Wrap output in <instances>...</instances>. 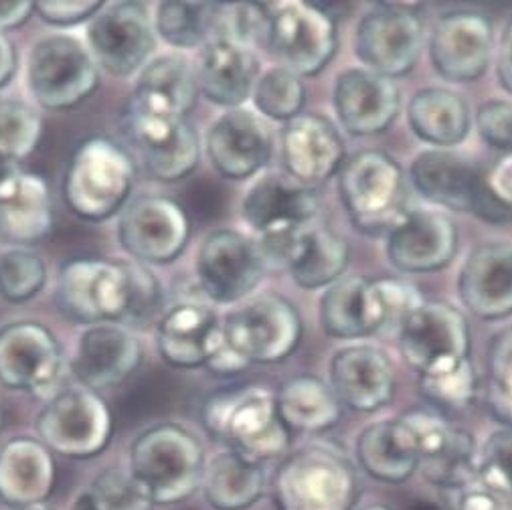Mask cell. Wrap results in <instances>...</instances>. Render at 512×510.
<instances>
[{
	"label": "cell",
	"instance_id": "obj_29",
	"mask_svg": "<svg viewBox=\"0 0 512 510\" xmlns=\"http://www.w3.org/2000/svg\"><path fill=\"white\" fill-rule=\"evenodd\" d=\"M458 290L464 306L478 318L500 320L512 314V247L484 243L462 266Z\"/></svg>",
	"mask_w": 512,
	"mask_h": 510
},
{
	"label": "cell",
	"instance_id": "obj_18",
	"mask_svg": "<svg viewBox=\"0 0 512 510\" xmlns=\"http://www.w3.org/2000/svg\"><path fill=\"white\" fill-rule=\"evenodd\" d=\"M191 223L185 209L168 197L148 195L132 201L120 217L122 247L146 264H170L185 251Z\"/></svg>",
	"mask_w": 512,
	"mask_h": 510
},
{
	"label": "cell",
	"instance_id": "obj_43",
	"mask_svg": "<svg viewBox=\"0 0 512 510\" xmlns=\"http://www.w3.org/2000/svg\"><path fill=\"white\" fill-rule=\"evenodd\" d=\"M251 100L255 108L270 120L288 124L302 114L306 104V88L298 73L280 65L260 75Z\"/></svg>",
	"mask_w": 512,
	"mask_h": 510
},
{
	"label": "cell",
	"instance_id": "obj_24",
	"mask_svg": "<svg viewBox=\"0 0 512 510\" xmlns=\"http://www.w3.org/2000/svg\"><path fill=\"white\" fill-rule=\"evenodd\" d=\"M207 154L221 177L245 181L258 175L268 164L272 138L258 116L235 108L211 124L207 132Z\"/></svg>",
	"mask_w": 512,
	"mask_h": 510
},
{
	"label": "cell",
	"instance_id": "obj_42",
	"mask_svg": "<svg viewBox=\"0 0 512 510\" xmlns=\"http://www.w3.org/2000/svg\"><path fill=\"white\" fill-rule=\"evenodd\" d=\"M482 379L470 359L419 375V393L444 411H464L480 395Z\"/></svg>",
	"mask_w": 512,
	"mask_h": 510
},
{
	"label": "cell",
	"instance_id": "obj_44",
	"mask_svg": "<svg viewBox=\"0 0 512 510\" xmlns=\"http://www.w3.org/2000/svg\"><path fill=\"white\" fill-rule=\"evenodd\" d=\"M47 284V266L41 255L17 247L0 253V296L13 304L35 298Z\"/></svg>",
	"mask_w": 512,
	"mask_h": 510
},
{
	"label": "cell",
	"instance_id": "obj_12",
	"mask_svg": "<svg viewBox=\"0 0 512 510\" xmlns=\"http://www.w3.org/2000/svg\"><path fill=\"white\" fill-rule=\"evenodd\" d=\"M397 340L403 361L417 375L470 359L468 320L446 302H423L405 322Z\"/></svg>",
	"mask_w": 512,
	"mask_h": 510
},
{
	"label": "cell",
	"instance_id": "obj_61",
	"mask_svg": "<svg viewBox=\"0 0 512 510\" xmlns=\"http://www.w3.org/2000/svg\"><path fill=\"white\" fill-rule=\"evenodd\" d=\"M357 510H391V508L385 506V504H367V506H361Z\"/></svg>",
	"mask_w": 512,
	"mask_h": 510
},
{
	"label": "cell",
	"instance_id": "obj_56",
	"mask_svg": "<svg viewBox=\"0 0 512 510\" xmlns=\"http://www.w3.org/2000/svg\"><path fill=\"white\" fill-rule=\"evenodd\" d=\"M15 73H17L15 45L5 33H0V88H5V85L15 77Z\"/></svg>",
	"mask_w": 512,
	"mask_h": 510
},
{
	"label": "cell",
	"instance_id": "obj_57",
	"mask_svg": "<svg viewBox=\"0 0 512 510\" xmlns=\"http://www.w3.org/2000/svg\"><path fill=\"white\" fill-rule=\"evenodd\" d=\"M21 177H23V170L19 162L0 154V199L13 191V187L19 183Z\"/></svg>",
	"mask_w": 512,
	"mask_h": 510
},
{
	"label": "cell",
	"instance_id": "obj_32",
	"mask_svg": "<svg viewBox=\"0 0 512 510\" xmlns=\"http://www.w3.org/2000/svg\"><path fill=\"white\" fill-rule=\"evenodd\" d=\"M355 452L361 468L379 482L401 484L419 470L417 438L403 415L367 425Z\"/></svg>",
	"mask_w": 512,
	"mask_h": 510
},
{
	"label": "cell",
	"instance_id": "obj_55",
	"mask_svg": "<svg viewBox=\"0 0 512 510\" xmlns=\"http://www.w3.org/2000/svg\"><path fill=\"white\" fill-rule=\"evenodd\" d=\"M35 13V3H0V33L23 25Z\"/></svg>",
	"mask_w": 512,
	"mask_h": 510
},
{
	"label": "cell",
	"instance_id": "obj_58",
	"mask_svg": "<svg viewBox=\"0 0 512 510\" xmlns=\"http://www.w3.org/2000/svg\"><path fill=\"white\" fill-rule=\"evenodd\" d=\"M407 510H444V508L438 502H434V500L419 498V500H413Z\"/></svg>",
	"mask_w": 512,
	"mask_h": 510
},
{
	"label": "cell",
	"instance_id": "obj_9",
	"mask_svg": "<svg viewBox=\"0 0 512 510\" xmlns=\"http://www.w3.org/2000/svg\"><path fill=\"white\" fill-rule=\"evenodd\" d=\"M112 413L88 387L57 391L37 417L41 442L67 458L98 456L112 438Z\"/></svg>",
	"mask_w": 512,
	"mask_h": 510
},
{
	"label": "cell",
	"instance_id": "obj_37",
	"mask_svg": "<svg viewBox=\"0 0 512 510\" xmlns=\"http://www.w3.org/2000/svg\"><path fill=\"white\" fill-rule=\"evenodd\" d=\"M407 120L417 138L442 148L460 144L470 132L466 100L444 88L417 92L407 106Z\"/></svg>",
	"mask_w": 512,
	"mask_h": 510
},
{
	"label": "cell",
	"instance_id": "obj_16",
	"mask_svg": "<svg viewBox=\"0 0 512 510\" xmlns=\"http://www.w3.org/2000/svg\"><path fill=\"white\" fill-rule=\"evenodd\" d=\"M268 49L300 77L316 75L336 55L338 29L320 7L286 3L272 11Z\"/></svg>",
	"mask_w": 512,
	"mask_h": 510
},
{
	"label": "cell",
	"instance_id": "obj_23",
	"mask_svg": "<svg viewBox=\"0 0 512 510\" xmlns=\"http://www.w3.org/2000/svg\"><path fill=\"white\" fill-rule=\"evenodd\" d=\"M280 142L286 175L306 187L332 179L347 162L343 138L328 118L318 114L290 120Z\"/></svg>",
	"mask_w": 512,
	"mask_h": 510
},
{
	"label": "cell",
	"instance_id": "obj_3",
	"mask_svg": "<svg viewBox=\"0 0 512 510\" xmlns=\"http://www.w3.org/2000/svg\"><path fill=\"white\" fill-rule=\"evenodd\" d=\"M274 496L280 510H355L359 476L343 450L310 444L280 464Z\"/></svg>",
	"mask_w": 512,
	"mask_h": 510
},
{
	"label": "cell",
	"instance_id": "obj_27",
	"mask_svg": "<svg viewBox=\"0 0 512 510\" xmlns=\"http://www.w3.org/2000/svg\"><path fill=\"white\" fill-rule=\"evenodd\" d=\"M142 349L136 336L116 324H96L77 340L71 371L92 391L108 389L128 379L140 365Z\"/></svg>",
	"mask_w": 512,
	"mask_h": 510
},
{
	"label": "cell",
	"instance_id": "obj_8",
	"mask_svg": "<svg viewBox=\"0 0 512 510\" xmlns=\"http://www.w3.org/2000/svg\"><path fill=\"white\" fill-rule=\"evenodd\" d=\"M27 81L39 106L69 110L98 90L100 71L94 55L81 41L67 35H51L31 49Z\"/></svg>",
	"mask_w": 512,
	"mask_h": 510
},
{
	"label": "cell",
	"instance_id": "obj_7",
	"mask_svg": "<svg viewBox=\"0 0 512 510\" xmlns=\"http://www.w3.org/2000/svg\"><path fill=\"white\" fill-rule=\"evenodd\" d=\"M300 338L302 318L296 306L276 294L247 300L223 318V343L249 365L288 359Z\"/></svg>",
	"mask_w": 512,
	"mask_h": 510
},
{
	"label": "cell",
	"instance_id": "obj_6",
	"mask_svg": "<svg viewBox=\"0 0 512 510\" xmlns=\"http://www.w3.org/2000/svg\"><path fill=\"white\" fill-rule=\"evenodd\" d=\"M338 193L353 225L365 233H391L409 213L403 170L379 150L357 152L343 164Z\"/></svg>",
	"mask_w": 512,
	"mask_h": 510
},
{
	"label": "cell",
	"instance_id": "obj_59",
	"mask_svg": "<svg viewBox=\"0 0 512 510\" xmlns=\"http://www.w3.org/2000/svg\"><path fill=\"white\" fill-rule=\"evenodd\" d=\"M71 510H96V506L92 504V498H90L88 494H81V496L75 500V504H73Z\"/></svg>",
	"mask_w": 512,
	"mask_h": 510
},
{
	"label": "cell",
	"instance_id": "obj_17",
	"mask_svg": "<svg viewBox=\"0 0 512 510\" xmlns=\"http://www.w3.org/2000/svg\"><path fill=\"white\" fill-rule=\"evenodd\" d=\"M425 39L421 17L415 9L383 5L367 13L355 35L357 57L385 77H403L415 67Z\"/></svg>",
	"mask_w": 512,
	"mask_h": 510
},
{
	"label": "cell",
	"instance_id": "obj_36",
	"mask_svg": "<svg viewBox=\"0 0 512 510\" xmlns=\"http://www.w3.org/2000/svg\"><path fill=\"white\" fill-rule=\"evenodd\" d=\"M53 225V207L45 181L23 173L9 195L0 199V239L11 245H33Z\"/></svg>",
	"mask_w": 512,
	"mask_h": 510
},
{
	"label": "cell",
	"instance_id": "obj_49",
	"mask_svg": "<svg viewBox=\"0 0 512 510\" xmlns=\"http://www.w3.org/2000/svg\"><path fill=\"white\" fill-rule=\"evenodd\" d=\"M478 482L512 500V428L494 432L480 448Z\"/></svg>",
	"mask_w": 512,
	"mask_h": 510
},
{
	"label": "cell",
	"instance_id": "obj_19",
	"mask_svg": "<svg viewBox=\"0 0 512 510\" xmlns=\"http://www.w3.org/2000/svg\"><path fill=\"white\" fill-rule=\"evenodd\" d=\"M126 130L148 173L164 183L189 177L199 164V136L187 118H162L128 110Z\"/></svg>",
	"mask_w": 512,
	"mask_h": 510
},
{
	"label": "cell",
	"instance_id": "obj_35",
	"mask_svg": "<svg viewBox=\"0 0 512 510\" xmlns=\"http://www.w3.org/2000/svg\"><path fill=\"white\" fill-rule=\"evenodd\" d=\"M320 324L332 338H363L379 332L371 278H340L320 298Z\"/></svg>",
	"mask_w": 512,
	"mask_h": 510
},
{
	"label": "cell",
	"instance_id": "obj_34",
	"mask_svg": "<svg viewBox=\"0 0 512 510\" xmlns=\"http://www.w3.org/2000/svg\"><path fill=\"white\" fill-rule=\"evenodd\" d=\"M349 260L347 239L314 221L300 231L286 270L300 288L316 290L338 282Z\"/></svg>",
	"mask_w": 512,
	"mask_h": 510
},
{
	"label": "cell",
	"instance_id": "obj_22",
	"mask_svg": "<svg viewBox=\"0 0 512 510\" xmlns=\"http://www.w3.org/2000/svg\"><path fill=\"white\" fill-rule=\"evenodd\" d=\"M334 110L353 136H375L397 120L401 92L391 77L369 69H347L334 85Z\"/></svg>",
	"mask_w": 512,
	"mask_h": 510
},
{
	"label": "cell",
	"instance_id": "obj_11",
	"mask_svg": "<svg viewBox=\"0 0 512 510\" xmlns=\"http://www.w3.org/2000/svg\"><path fill=\"white\" fill-rule=\"evenodd\" d=\"M195 270L201 290L213 302L237 304L262 284L266 262L253 239L233 229H219L201 243Z\"/></svg>",
	"mask_w": 512,
	"mask_h": 510
},
{
	"label": "cell",
	"instance_id": "obj_38",
	"mask_svg": "<svg viewBox=\"0 0 512 510\" xmlns=\"http://www.w3.org/2000/svg\"><path fill=\"white\" fill-rule=\"evenodd\" d=\"M278 411L290 432H326L338 423L343 403L332 387L312 375H300L282 385L276 395Z\"/></svg>",
	"mask_w": 512,
	"mask_h": 510
},
{
	"label": "cell",
	"instance_id": "obj_53",
	"mask_svg": "<svg viewBox=\"0 0 512 510\" xmlns=\"http://www.w3.org/2000/svg\"><path fill=\"white\" fill-rule=\"evenodd\" d=\"M498 79L502 88L512 96V17L504 27L498 45Z\"/></svg>",
	"mask_w": 512,
	"mask_h": 510
},
{
	"label": "cell",
	"instance_id": "obj_30",
	"mask_svg": "<svg viewBox=\"0 0 512 510\" xmlns=\"http://www.w3.org/2000/svg\"><path fill=\"white\" fill-rule=\"evenodd\" d=\"M197 98L199 81L191 63L181 55H162L142 67L128 110L162 118H187Z\"/></svg>",
	"mask_w": 512,
	"mask_h": 510
},
{
	"label": "cell",
	"instance_id": "obj_31",
	"mask_svg": "<svg viewBox=\"0 0 512 510\" xmlns=\"http://www.w3.org/2000/svg\"><path fill=\"white\" fill-rule=\"evenodd\" d=\"M260 75V61L249 47L217 39L201 49L199 92L217 106L241 108L253 96Z\"/></svg>",
	"mask_w": 512,
	"mask_h": 510
},
{
	"label": "cell",
	"instance_id": "obj_10",
	"mask_svg": "<svg viewBox=\"0 0 512 510\" xmlns=\"http://www.w3.org/2000/svg\"><path fill=\"white\" fill-rule=\"evenodd\" d=\"M419 448V474L434 486L462 490L478 482L480 448L474 436L434 411L403 413Z\"/></svg>",
	"mask_w": 512,
	"mask_h": 510
},
{
	"label": "cell",
	"instance_id": "obj_50",
	"mask_svg": "<svg viewBox=\"0 0 512 510\" xmlns=\"http://www.w3.org/2000/svg\"><path fill=\"white\" fill-rule=\"evenodd\" d=\"M476 124L478 134L488 146L512 154V102L490 100L482 104L476 114Z\"/></svg>",
	"mask_w": 512,
	"mask_h": 510
},
{
	"label": "cell",
	"instance_id": "obj_60",
	"mask_svg": "<svg viewBox=\"0 0 512 510\" xmlns=\"http://www.w3.org/2000/svg\"><path fill=\"white\" fill-rule=\"evenodd\" d=\"M13 510H53L51 506H47L45 502H39V504H27V506H15Z\"/></svg>",
	"mask_w": 512,
	"mask_h": 510
},
{
	"label": "cell",
	"instance_id": "obj_54",
	"mask_svg": "<svg viewBox=\"0 0 512 510\" xmlns=\"http://www.w3.org/2000/svg\"><path fill=\"white\" fill-rule=\"evenodd\" d=\"M205 367L209 371H213L215 375H235V373L245 371L249 367V363L245 359H241L225 343H221V347L215 351V355L209 359V363Z\"/></svg>",
	"mask_w": 512,
	"mask_h": 510
},
{
	"label": "cell",
	"instance_id": "obj_41",
	"mask_svg": "<svg viewBox=\"0 0 512 510\" xmlns=\"http://www.w3.org/2000/svg\"><path fill=\"white\" fill-rule=\"evenodd\" d=\"M482 393L492 417L512 428V326L490 338Z\"/></svg>",
	"mask_w": 512,
	"mask_h": 510
},
{
	"label": "cell",
	"instance_id": "obj_21",
	"mask_svg": "<svg viewBox=\"0 0 512 510\" xmlns=\"http://www.w3.org/2000/svg\"><path fill=\"white\" fill-rule=\"evenodd\" d=\"M458 227L446 213L409 211L389 233L387 255L395 268L407 274L438 272L458 253Z\"/></svg>",
	"mask_w": 512,
	"mask_h": 510
},
{
	"label": "cell",
	"instance_id": "obj_45",
	"mask_svg": "<svg viewBox=\"0 0 512 510\" xmlns=\"http://www.w3.org/2000/svg\"><path fill=\"white\" fill-rule=\"evenodd\" d=\"M43 136L41 116L23 100H0V154L19 162L27 158Z\"/></svg>",
	"mask_w": 512,
	"mask_h": 510
},
{
	"label": "cell",
	"instance_id": "obj_25",
	"mask_svg": "<svg viewBox=\"0 0 512 510\" xmlns=\"http://www.w3.org/2000/svg\"><path fill=\"white\" fill-rule=\"evenodd\" d=\"M330 387L343 405L373 413L393 401L395 369L391 359L375 347H347L330 361Z\"/></svg>",
	"mask_w": 512,
	"mask_h": 510
},
{
	"label": "cell",
	"instance_id": "obj_2",
	"mask_svg": "<svg viewBox=\"0 0 512 510\" xmlns=\"http://www.w3.org/2000/svg\"><path fill=\"white\" fill-rule=\"evenodd\" d=\"M203 423L211 436L251 464L262 466L290 448V430L280 417L276 395L264 387L211 395L203 405Z\"/></svg>",
	"mask_w": 512,
	"mask_h": 510
},
{
	"label": "cell",
	"instance_id": "obj_52",
	"mask_svg": "<svg viewBox=\"0 0 512 510\" xmlns=\"http://www.w3.org/2000/svg\"><path fill=\"white\" fill-rule=\"evenodd\" d=\"M450 510H512V500L482 484H470L456 490Z\"/></svg>",
	"mask_w": 512,
	"mask_h": 510
},
{
	"label": "cell",
	"instance_id": "obj_1",
	"mask_svg": "<svg viewBox=\"0 0 512 510\" xmlns=\"http://www.w3.org/2000/svg\"><path fill=\"white\" fill-rule=\"evenodd\" d=\"M59 310L79 324L146 322L162 302L158 280L140 264L73 260L57 278Z\"/></svg>",
	"mask_w": 512,
	"mask_h": 510
},
{
	"label": "cell",
	"instance_id": "obj_26",
	"mask_svg": "<svg viewBox=\"0 0 512 510\" xmlns=\"http://www.w3.org/2000/svg\"><path fill=\"white\" fill-rule=\"evenodd\" d=\"M221 343L223 320L203 304H177L158 320L156 347L162 361L173 367H205Z\"/></svg>",
	"mask_w": 512,
	"mask_h": 510
},
{
	"label": "cell",
	"instance_id": "obj_39",
	"mask_svg": "<svg viewBox=\"0 0 512 510\" xmlns=\"http://www.w3.org/2000/svg\"><path fill=\"white\" fill-rule=\"evenodd\" d=\"M266 474L262 466L251 464L227 450L217 454L203 474L207 502L217 510H243L264 494Z\"/></svg>",
	"mask_w": 512,
	"mask_h": 510
},
{
	"label": "cell",
	"instance_id": "obj_51",
	"mask_svg": "<svg viewBox=\"0 0 512 510\" xmlns=\"http://www.w3.org/2000/svg\"><path fill=\"white\" fill-rule=\"evenodd\" d=\"M106 5L98 3V0H43V3H35V13L51 25L69 27L79 25L83 21H92Z\"/></svg>",
	"mask_w": 512,
	"mask_h": 510
},
{
	"label": "cell",
	"instance_id": "obj_13",
	"mask_svg": "<svg viewBox=\"0 0 512 510\" xmlns=\"http://www.w3.org/2000/svg\"><path fill=\"white\" fill-rule=\"evenodd\" d=\"M61 373L63 353L49 328L31 320L0 328V385L51 399Z\"/></svg>",
	"mask_w": 512,
	"mask_h": 510
},
{
	"label": "cell",
	"instance_id": "obj_46",
	"mask_svg": "<svg viewBox=\"0 0 512 510\" xmlns=\"http://www.w3.org/2000/svg\"><path fill=\"white\" fill-rule=\"evenodd\" d=\"M272 11L262 5H217L215 37L243 47H268Z\"/></svg>",
	"mask_w": 512,
	"mask_h": 510
},
{
	"label": "cell",
	"instance_id": "obj_14",
	"mask_svg": "<svg viewBox=\"0 0 512 510\" xmlns=\"http://www.w3.org/2000/svg\"><path fill=\"white\" fill-rule=\"evenodd\" d=\"M409 175L415 191L430 203L496 221L484 170L472 158L454 150H425L411 162Z\"/></svg>",
	"mask_w": 512,
	"mask_h": 510
},
{
	"label": "cell",
	"instance_id": "obj_20",
	"mask_svg": "<svg viewBox=\"0 0 512 510\" xmlns=\"http://www.w3.org/2000/svg\"><path fill=\"white\" fill-rule=\"evenodd\" d=\"M494 29L488 17L472 11L444 15L430 39L432 65L448 81H474L490 65Z\"/></svg>",
	"mask_w": 512,
	"mask_h": 510
},
{
	"label": "cell",
	"instance_id": "obj_15",
	"mask_svg": "<svg viewBox=\"0 0 512 510\" xmlns=\"http://www.w3.org/2000/svg\"><path fill=\"white\" fill-rule=\"evenodd\" d=\"M85 39L98 67L126 77L144 67L156 47L154 19L140 3H114L88 23Z\"/></svg>",
	"mask_w": 512,
	"mask_h": 510
},
{
	"label": "cell",
	"instance_id": "obj_5",
	"mask_svg": "<svg viewBox=\"0 0 512 510\" xmlns=\"http://www.w3.org/2000/svg\"><path fill=\"white\" fill-rule=\"evenodd\" d=\"M134 187V164L108 138L83 140L67 166L63 195L69 209L88 221H106L122 211Z\"/></svg>",
	"mask_w": 512,
	"mask_h": 510
},
{
	"label": "cell",
	"instance_id": "obj_47",
	"mask_svg": "<svg viewBox=\"0 0 512 510\" xmlns=\"http://www.w3.org/2000/svg\"><path fill=\"white\" fill-rule=\"evenodd\" d=\"M96 510H150L148 490L122 468H108L96 476L88 492Z\"/></svg>",
	"mask_w": 512,
	"mask_h": 510
},
{
	"label": "cell",
	"instance_id": "obj_48",
	"mask_svg": "<svg viewBox=\"0 0 512 510\" xmlns=\"http://www.w3.org/2000/svg\"><path fill=\"white\" fill-rule=\"evenodd\" d=\"M375 314L379 322V332L399 336L411 314L425 302L419 290L407 282L393 278L371 280Z\"/></svg>",
	"mask_w": 512,
	"mask_h": 510
},
{
	"label": "cell",
	"instance_id": "obj_4",
	"mask_svg": "<svg viewBox=\"0 0 512 510\" xmlns=\"http://www.w3.org/2000/svg\"><path fill=\"white\" fill-rule=\"evenodd\" d=\"M201 442L177 423H158L130 448V472L154 504H175L197 492L205 474Z\"/></svg>",
	"mask_w": 512,
	"mask_h": 510
},
{
	"label": "cell",
	"instance_id": "obj_33",
	"mask_svg": "<svg viewBox=\"0 0 512 510\" xmlns=\"http://www.w3.org/2000/svg\"><path fill=\"white\" fill-rule=\"evenodd\" d=\"M55 484L51 450L31 438H15L0 450V500L13 506L45 502Z\"/></svg>",
	"mask_w": 512,
	"mask_h": 510
},
{
	"label": "cell",
	"instance_id": "obj_40",
	"mask_svg": "<svg viewBox=\"0 0 512 510\" xmlns=\"http://www.w3.org/2000/svg\"><path fill=\"white\" fill-rule=\"evenodd\" d=\"M217 5L211 3H160L154 13V31L177 49L205 47L215 37Z\"/></svg>",
	"mask_w": 512,
	"mask_h": 510
},
{
	"label": "cell",
	"instance_id": "obj_28",
	"mask_svg": "<svg viewBox=\"0 0 512 510\" xmlns=\"http://www.w3.org/2000/svg\"><path fill=\"white\" fill-rule=\"evenodd\" d=\"M318 209L320 201L310 187L280 173L260 177L241 201V217L258 235L310 225Z\"/></svg>",
	"mask_w": 512,
	"mask_h": 510
}]
</instances>
